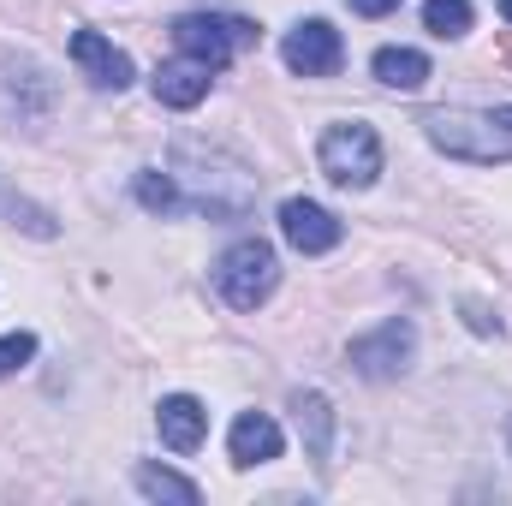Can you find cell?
<instances>
[{"label": "cell", "instance_id": "cell-21", "mask_svg": "<svg viewBox=\"0 0 512 506\" xmlns=\"http://www.w3.org/2000/svg\"><path fill=\"white\" fill-rule=\"evenodd\" d=\"M399 0H352V12H364V18H387Z\"/></svg>", "mask_w": 512, "mask_h": 506}, {"label": "cell", "instance_id": "cell-16", "mask_svg": "<svg viewBox=\"0 0 512 506\" xmlns=\"http://www.w3.org/2000/svg\"><path fill=\"white\" fill-rule=\"evenodd\" d=\"M131 191H137V203H143L149 215H179V209H185V191H179L167 173H137Z\"/></svg>", "mask_w": 512, "mask_h": 506}, {"label": "cell", "instance_id": "cell-10", "mask_svg": "<svg viewBox=\"0 0 512 506\" xmlns=\"http://www.w3.org/2000/svg\"><path fill=\"white\" fill-rule=\"evenodd\" d=\"M72 60L84 66V78H90L96 90H126L131 84V60L108 42V36H96V30H78V36H72Z\"/></svg>", "mask_w": 512, "mask_h": 506}, {"label": "cell", "instance_id": "cell-14", "mask_svg": "<svg viewBox=\"0 0 512 506\" xmlns=\"http://www.w3.org/2000/svg\"><path fill=\"white\" fill-rule=\"evenodd\" d=\"M376 78L387 90H423L429 84V60L417 48H382L376 54Z\"/></svg>", "mask_w": 512, "mask_h": 506}, {"label": "cell", "instance_id": "cell-2", "mask_svg": "<svg viewBox=\"0 0 512 506\" xmlns=\"http://www.w3.org/2000/svg\"><path fill=\"white\" fill-rule=\"evenodd\" d=\"M429 143L435 149H447V155H459V161H483V167H495V161H512V137L501 131L495 114H465V108H435L429 120Z\"/></svg>", "mask_w": 512, "mask_h": 506}, {"label": "cell", "instance_id": "cell-8", "mask_svg": "<svg viewBox=\"0 0 512 506\" xmlns=\"http://www.w3.org/2000/svg\"><path fill=\"white\" fill-rule=\"evenodd\" d=\"M280 233H286V245L304 256H322L340 245V221L322 209V203H310V197H292V203H280Z\"/></svg>", "mask_w": 512, "mask_h": 506}, {"label": "cell", "instance_id": "cell-1", "mask_svg": "<svg viewBox=\"0 0 512 506\" xmlns=\"http://www.w3.org/2000/svg\"><path fill=\"white\" fill-rule=\"evenodd\" d=\"M173 167L185 173V185H191V197L209 209V215H245L256 203V179L245 167H233V161H221V155H203L197 143H179L173 149Z\"/></svg>", "mask_w": 512, "mask_h": 506}, {"label": "cell", "instance_id": "cell-12", "mask_svg": "<svg viewBox=\"0 0 512 506\" xmlns=\"http://www.w3.org/2000/svg\"><path fill=\"white\" fill-rule=\"evenodd\" d=\"M155 423H161V441H167L173 453H197V447H203V435H209V411H203L191 393H173V399H161Z\"/></svg>", "mask_w": 512, "mask_h": 506}, {"label": "cell", "instance_id": "cell-19", "mask_svg": "<svg viewBox=\"0 0 512 506\" xmlns=\"http://www.w3.org/2000/svg\"><path fill=\"white\" fill-rule=\"evenodd\" d=\"M36 358V334H6L0 340V376H18Z\"/></svg>", "mask_w": 512, "mask_h": 506}, {"label": "cell", "instance_id": "cell-24", "mask_svg": "<svg viewBox=\"0 0 512 506\" xmlns=\"http://www.w3.org/2000/svg\"><path fill=\"white\" fill-rule=\"evenodd\" d=\"M501 12H507V24H512V0H501Z\"/></svg>", "mask_w": 512, "mask_h": 506}, {"label": "cell", "instance_id": "cell-5", "mask_svg": "<svg viewBox=\"0 0 512 506\" xmlns=\"http://www.w3.org/2000/svg\"><path fill=\"white\" fill-rule=\"evenodd\" d=\"M215 286H221V298H227L233 310H256V304H268V292L280 286V256H274V245H262V239H239L233 251L221 256Z\"/></svg>", "mask_w": 512, "mask_h": 506}, {"label": "cell", "instance_id": "cell-4", "mask_svg": "<svg viewBox=\"0 0 512 506\" xmlns=\"http://www.w3.org/2000/svg\"><path fill=\"white\" fill-rule=\"evenodd\" d=\"M173 42H179V54H191V60H203V66H227L233 54H245L262 42V30H256L251 18H227V12H185L179 24H173Z\"/></svg>", "mask_w": 512, "mask_h": 506}, {"label": "cell", "instance_id": "cell-22", "mask_svg": "<svg viewBox=\"0 0 512 506\" xmlns=\"http://www.w3.org/2000/svg\"><path fill=\"white\" fill-rule=\"evenodd\" d=\"M495 48H501V60H507V66H512V30H507V36H501V42H495Z\"/></svg>", "mask_w": 512, "mask_h": 506}, {"label": "cell", "instance_id": "cell-20", "mask_svg": "<svg viewBox=\"0 0 512 506\" xmlns=\"http://www.w3.org/2000/svg\"><path fill=\"white\" fill-rule=\"evenodd\" d=\"M459 310H465V328H471V334H501V316H489L483 298H465Z\"/></svg>", "mask_w": 512, "mask_h": 506}, {"label": "cell", "instance_id": "cell-15", "mask_svg": "<svg viewBox=\"0 0 512 506\" xmlns=\"http://www.w3.org/2000/svg\"><path fill=\"white\" fill-rule=\"evenodd\" d=\"M137 489H143L149 501H179V506H191L203 495L191 477H179V471H167V465H137Z\"/></svg>", "mask_w": 512, "mask_h": 506}, {"label": "cell", "instance_id": "cell-17", "mask_svg": "<svg viewBox=\"0 0 512 506\" xmlns=\"http://www.w3.org/2000/svg\"><path fill=\"white\" fill-rule=\"evenodd\" d=\"M423 24L447 42V36H465L471 30V0H429L423 6Z\"/></svg>", "mask_w": 512, "mask_h": 506}, {"label": "cell", "instance_id": "cell-6", "mask_svg": "<svg viewBox=\"0 0 512 506\" xmlns=\"http://www.w3.org/2000/svg\"><path fill=\"white\" fill-rule=\"evenodd\" d=\"M411 352H417V328L405 322V316H393V322H382L376 334H364V340H352V370L364 381H399L405 370H411Z\"/></svg>", "mask_w": 512, "mask_h": 506}, {"label": "cell", "instance_id": "cell-7", "mask_svg": "<svg viewBox=\"0 0 512 506\" xmlns=\"http://www.w3.org/2000/svg\"><path fill=\"white\" fill-rule=\"evenodd\" d=\"M286 66L292 72H304V78H328V72H340V60H346V48H340V30L328 24V18H304L298 30H286Z\"/></svg>", "mask_w": 512, "mask_h": 506}, {"label": "cell", "instance_id": "cell-13", "mask_svg": "<svg viewBox=\"0 0 512 506\" xmlns=\"http://www.w3.org/2000/svg\"><path fill=\"white\" fill-rule=\"evenodd\" d=\"M227 447H233V465H245V471H251V465L280 459V447H286V441H280V423H274V417L245 411V417L233 423V441H227Z\"/></svg>", "mask_w": 512, "mask_h": 506}, {"label": "cell", "instance_id": "cell-3", "mask_svg": "<svg viewBox=\"0 0 512 506\" xmlns=\"http://www.w3.org/2000/svg\"><path fill=\"white\" fill-rule=\"evenodd\" d=\"M316 161H322V173H328L334 185L364 191V185H376V173H382V137H376V126H364V120H340V126L322 131Z\"/></svg>", "mask_w": 512, "mask_h": 506}, {"label": "cell", "instance_id": "cell-11", "mask_svg": "<svg viewBox=\"0 0 512 506\" xmlns=\"http://www.w3.org/2000/svg\"><path fill=\"white\" fill-rule=\"evenodd\" d=\"M292 417H298L304 453H310V459L328 471V459H334V405H328V393H316V387L292 393Z\"/></svg>", "mask_w": 512, "mask_h": 506}, {"label": "cell", "instance_id": "cell-9", "mask_svg": "<svg viewBox=\"0 0 512 506\" xmlns=\"http://www.w3.org/2000/svg\"><path fill=\"white\" fill-rule=\"evenodd\" d=\"M209 84H215V66H203V60H191V54L155 66V78H149V90H155L161 108H197V102L209 96Z\"/></svg>", "mask_w": 512, "mask_h": 506}, {"label": "cell", "instance_id": "cell-23", "mask_svg": "<svg viewBox=\"0 0 512 506\" xmlns=\"http://www.w3.org/2000/svg\"><path fill=\"white\" fill-rule=\"evenodd\" d=\"M495 120H501V126H512V108H501V114H495Z\"/></svg>", "mask_w": 512, "mask_h": 506}, {"label": "cell", "instance_id": "cell-25", "mask_svg": "<svg viewBox=\"0 0 512 506\" xmlns=\"http://www.w3.org/2000/svg\"><path fill=\"white\" fill-rule=\"evenodd\" d=\"M507 441H512V423H507Z\"/></svg>", "mask_w": 512, "mask_h": 506}, {"label": "cell", "instance_id": "cell-18", "mask_svg": "<svg viewBox=\"0 0 512 506\" xmlns=\"http://www.w3.org/2000/svg\"><path fill=\"white\" fill-rule=\"evenodd\" d=\"M0 215H6L12 227H24V233H36V239H54V233H60L48 209H36V203H24V197H12V191H0Z\"/></svg>", "mask_w": 512, "mask_h": 506}]
</instances>
